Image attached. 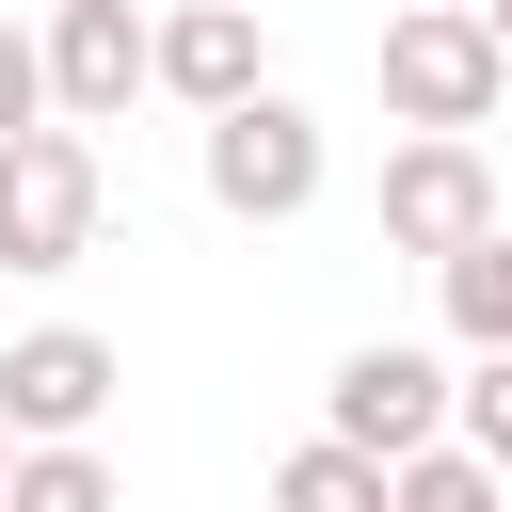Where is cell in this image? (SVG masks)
<instances>
[{
  "instance_id": "obj_11",
  "label": "cell",
  "mask_w": 512,
  "mask_h": 512,
  "mask_svg": "<svg viewBox=\"0 0 512 512\" xmlns=\"http://www.w3.org/2000/svg\"><path fill=\"white\" fill-rule=\"evenodd\" d=\"M272 512H384V464H352V448L304 432V448L272 464Z\"/></svg>"
},
{
  "instance_id": "obj_14",
  "label": "cell",
  "mask_w": 512,
  "mask_h": 512,
  "mask_svg": "<svg viewBox=\"0 0 512 512\" xmlns=\"http://www.w3.org/2000/svg\"><path fill=\"white\" fill-rule=\"evenodd\" d=\"M16 128H48V64H32V32L0 16V144H16Z\"/></svg>"
},
{
  "instance_id": "obj_9",
  "label": "cell",
  "mask_w": 512,
  "mask_h": 512,
  "mask_svg": "<svg viewBox=\"0 0 512 512\" xmlns=\"http://www.w3.org/2000/svg\"><path fill=\"white\" fill-rule=\"evenodd\" d=\"M432 288H448V336H464V352H512V224H480Z\"/></svg>"
},
{
  "instance_id": "obj_1",
  "label": "cell",
  "mask_w": 512,
  "mask_h": 512,
  "mask_svg": "<svg viewBox=\"0 0 512 512\" xmlns=\"http://www.w3.org/2000/svg\"><path fill=\"white\" fill-rule=\"evenodd\" d=\"M496 96H512V64H496L480 0H400V16H384V112H400L416 144H480Z\"/></svg>"
},
{
  "instance_id": "obj_2",
  "label": "cell",
  "mask_w": 512,
  "mask_h": 512,
  "mask_svg": "<svg viewBox=\"0 0 512 512\" xmlns=\"http://www.w3.org/2000/svg\"><path fill=\"white\" fill-rule=\"evenodd\" d=\"M192 176H208L224 224H304V208H320V112H304V96H240V112H208Z\"/></svg>"
},
{
  "instance_id": "obj_10",
  "label": "cell",
  "mask_w": 512,
  "mask_h": 512,
  "mask_svg": "<svg viewBox=\"0 0 512 512\" xmlns=\"http://www.w3.org/2000/svg\"><path fill=\"white\" fill-rule=\"evenodd\" d=\"M0 512H128V480L96 448H16L0 464Z\"/></svg>"
},
{
  "instance_id": "obj_4",
  "label": "cell",
  "mask_w": 512,
  "mask_h": 512,
  "mask_svg": "<svg viewBox=\"0 0 512 512\" xmlns=\"http://www.w3.org/2000/svg\"><path fill=\"white\" fill-rule=\"evenodd\" d=\"M80 256H96V144L16 128L0 144V272H80Z\"/></svg>"
},
{
  "instance_id": "obj_16",
  "label": "cell",
  "mask_w": 512,
  "mask_h": 512,
  "mask_svg": "<svg viewBox=\"0 0 512 512\" xmlns=\"http://www.w3.org/2000/svg\"><path fill=\"white\" fill-rule=\"evenodd\" d=\"M0 464H16V432H0Z\"/></svg>"
},
{
  "instance_id": "obj_17",
  "label": "cell",
  "mask_w": 512,
  "mask_h": 512,
  "mask_svg": "<svg viewBox=\"0 0 512 512\" xmlns=\"http://www.w3.org/2000/svg\"><path fill=\"white\" fill-rule=\"evenodd\" d=\"M240 16H256V0H240Z\"/></svg>"
},
{
  "instance_id": "obj_12",
  "label": "cell",
  "mask_w": 512,
  "mask_h": 512,
  "mask_svg": "<svg viewBox=\"0 0 512 512\" xmlns=\"http://www.w3.org/2000/svg\"><path fill=\"white\" fill-rule=\"evenodd\" d=\"M384 512H512V480L464 448H416V464H384Z\"/></svg>"
},
{
  "instance_id": "obj_15",
  "label": "cell",
  "mask_w": 512,
  "mask_h": 512,
  "mask_svg": "<svg viewBox=\"0 0 512 512\" xmlns=\"http://www.w3.org/2000/svg\"><path fill=\"white\" fill-rule=\"evenodd\" d=\"M480 32H496V64H512V0H480Z\"/></svg>"
},
{
  "instance_id": "obj_5",
  "label": "cell",
  "mask_w": 512,
  "mask_h": 512,
  "mask_svg": "<svg viewBox=\"0 0 512 512\" xmlns=\"http://www.w3.org/2000/svg\"><path fill=\"white\" fill-rule=\"evenodd\" d=\"M112 384H128V352H112V336H80V320H32V336L0 352V432H16V448H96Z\"/></svg>"
},
{
  "instance_id": "obj_3",
  "label": "cell",
  "mask_w": 512,
  "mask_h": 512,
  "mask_svg": "<svg viewBox=\"0 0 512 512\" xmlns=\"http://www.w3.org/2000/svg\"><path fill=\"white\" fill-rule=\"evenodd\" d=\"M320 448H352V464H416V448H448V352H416V336L336 352V384H320Z\"/></svg>"
},
{
  "instance_id": "obj_6",
  "label": "cell",
  "mask_w": 512,
  "mask_h": 512,
  "mask_svg": "<svg viewBox=\"0 0 512 512\" xmlns=\"http://www.w3.org/2000/svg\"><path fill=\"white\" fill-rule=\"evenodd\" d=\"M32 64H48V128H112L128 96H144V0H64L48 32H32Z\"/></svg>"
},
{
  "instance_id": "obj_13",
  "label": "cell",
  "mask_w": 512,
  "mask_h": 512,
  "mask_svg": "<svg viewBox=\"0 0 512 512\" xmlns=\"http://www.w3.org/2000/svg\"><path fill=\"white\" fill-rule=\"evenodd\" d=\"M448 448H464V464H496V480H512V352H480V368H464V384H448Z\"/></svg>"
},
{
  "instance_id": "obj_8",
  "label": "cell",
  "mask_w": 512,
  "mask_h": 512,
  "mask_svg": "<svg viewBox=\"0 0 512 512\" xmlns=\"http://www.w3.org/2000/svg\"><path fill=\"white\" fill-rule=\"evenodd\" d=\"M480 224H512L480 144H400V160H384V240H400V256H432V272H448Z\"/></svg>"
},
{
  "instance_id": "obj_7",
  "label": "cell",
  "mask_w": 512,
  "mask_h": 512,
  "mask_svg": "<svg viewBox=\"0 0 512 512\" xmlns=\"http://www.w3.org/2000/svg\"><path fill=\"white\" fill-rule=\"evenodd\" d=\"M144 96H176V112H240V96H272L256 16H240V0H176V16H144Z\"/></svg>"
}]
</instances>
